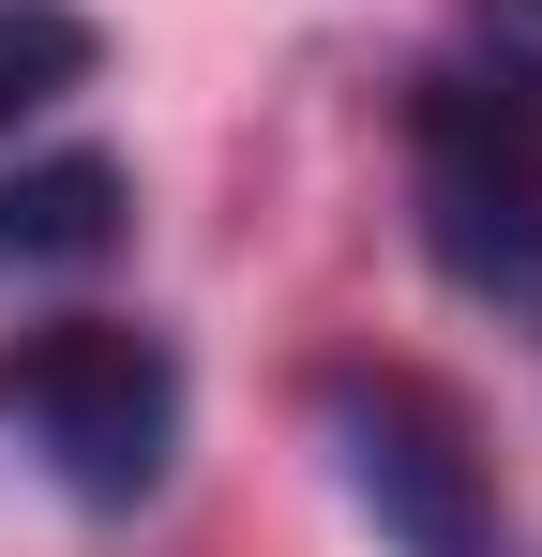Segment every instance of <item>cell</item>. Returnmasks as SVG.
<instances>
[{"label": "cell", "mask_w": 542, "mask_h": 557, "mask_svg": "<svg viewBox=\"0 0 542 557\" xmlns=\"http://www.w3.org/2000/svg\"><path fill=\"white\" fill-rule=\"evenodd\" d=\"M422 257L497 317H542V0H482V61L407 91Z\"/></svg>", "instance_id": "obj_1"}, {"label": "cell", "mask_w": 542, "mask_h": 557, "mask_svg": "<svg viewBox=\"0 0 542 557\" xmlns=\"http://www.w3.org/2000/svg\"><path fill=\"white\" fill-rule=\"evenodd\" d=\"M0 422L76 482L90 512H136L181 453V362L136 317H46V332H0Z\"/></svg>", "instance_id": "obj_2"}, {"label": "cell", "mask_w": 542, "mask_h": 557, "mask_svg": "<svg viewBox=\"0 0 542 557\" xmlns=\"http://www.w3.org/2000/svg\"><path fill=\"white\" fill-rule=\"evenodd\" d=\"M317 422H332V467H347V497L377 512L392 557H513L497 467H482V437H467V407H452L438 376L332 362L317 376Z\"/></svg>", "instance_id": "obj_3"}, {"label": "cell", "mask_w": 542, "mask_h": 557, "mask_svg": "<svg viewBox=\"0 0 542 557\" xmlns=\"http://www.w3.org/2000/svg\"><path fill=\"white\" fill-rule=\"evenodd\" d=\"M121 242V166L106 151H15L0 166V272H76Z\"/></svg>", "instance_id": "obj_4"}, {"label": "cell", "mask_w": 542, "mask_h": 557, "mask_svg": "<svg viewBox=\"0 0 542 557\" xmlns=\"http://www.w3.org/2000/svg\"><path fill=\"white\" fill-rule=\"evenodd\" d=\"M90 61H106V46H90L76 0H0V136L46 121L61 91H90Z\"/></svg>", "instance_id": "obj_5"}]
</instances>
